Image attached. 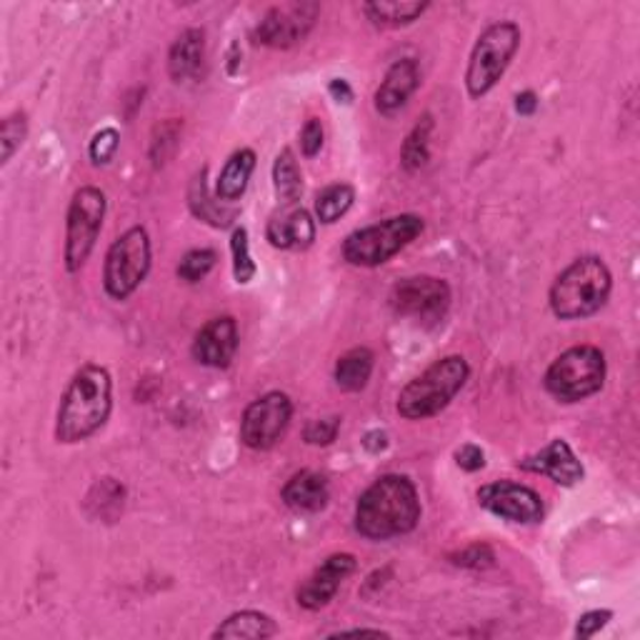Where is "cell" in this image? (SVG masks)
Instances as JSON below:
<instances>
[{"mask_svg": "<svg viewBox=\"0 0 640 640\" xmlns=\"http://www.w3.org/2000/svg\"><path fill=\"white\" fill-rule=\"evenodd\" d=\"M205 58V33L201 28H188L178 36L168 54V73L176 83L190 81L201 71Z\"/></svg>", "mask_w": 640, "mask_h": 640, "instance_id": "cell-20", "label": "cell"}, {"mask_svg": "<svg viewBox=\"0 0 640 640\" xmlns=\"http://www.w3.org/2000/svg\"><path fill=\"white\" fill-rule=\"evenodd\" d=\"M613 275L601 258L585 256L570 263L550 285V310L560 320H583L608 303Z\"/></svg>", "mask_w": 640, "mask_h": 640, "instance_id": "cell-3", "label": "cell"}, {"mask_svg": "<svg viewBox=\"0 0 640 640\" xmlns=\"http://www.w3.org/2000/svg\"><path fill=\"white\" fill-rule=\"evenodd\" d=\"M430 8V3H408V0H374V3L363 5V13L368 21L380 28H401V25H411L420 19Z\"/></svg>", "mask_w": 640, "mask_h": 640, "instance_id": "cell-24", "label": "cell"}, {"mask_svg": "<svg viewBox=\"0 0 640 640\" xmlns=\"http://www.w3.org/2000/svg\"><path fill=\"white\" fill-rule=\"evenodd\" d=\"M420 71L415 58H401L388 68V73L376 91V110L380 116H395L398 110L405 108L411 95L418 91Z\"/></svg>", "mask_w": 640, "mask_h": 640, "instance_id": "cell-17", "label": "cell"}, {"mask_svg": "<svg viewBox=\"0 0 640 640\" xmlns=\"http://www.w3.org/2000/svg\"><path fill=\"white\" fill-rule=\"evenodd\" d=\"M535 108H538V95H535L533 91H525L515 98V110L521 116H533Z\"/></svg>", "mask_w": 640, "mask_h": 640, "instance_id": "cell-40", "label": "cell"}, {"mask_svg": "<svg viewBox=\"0 0 640 640\" xmlns=\"http://www.w3.org/2000/svg\"><path fill=\"white\" fill-rule=\"evenodd\" d=\"M518 46H521V28L513 21L493 23L481 33L469 60V73H465L471 98H483L496 88L510 60L518 54Z\"/></svg>", "mask_w": 640, "mask_h": 640, "instance_id": "cell-6", "label": "cell"}, {"mask_svg": "<svg viewBox=\"0 0 640 640\" xmlns=\"http://www.w3.org/2000/svg\"><path fill=\"white\" fill-rule=\"evenodd\" d=\"M471 376V366L463 356H446L413 378L398 395V413L405 420H426L451 405L453 398L463 391Z\"/></svg>", "mask_w": 640, "mask_h": 640, "instance_id": "cell-4", "label": "cell"}, {"mask_svg": "<svg viewBox=\"0 0 640 640\" xmlns=\"http://www.w3.org/2000/svg\"><path fill=\"white\" fill-rule=\"evenodd\" d=\"M353 201H356V190L348 183H335L328 186L325 190H320L316 198V215L320 223L331 226V223L341 221L345 213L351 211Z\"/></svg>", "mask_w": 640, "mask_h": 640, "instance_id": "cell-28", "label": "cell"}, {"mask_svg": "<svg viewBox=\"0 0 640 640\" xmlns=\"http://www.w3.org/2000/svg\"><path fill=\"white\" fill-rule=\"evenodd\" d=\"M356 570V558L351 553H335V556L325 558L306 581L300 583L296 598L298 605L306 611H320L335 598L341 591V583Z\"/></svg>", "mask_w": 640, "mask_h": 640, "instance_id": "cell-14", "label": "cell"}, {"mask_svg": "<svg viewBox=\"0 0 640 640\" xmlns=\"http://www.w3.org/2000/svg\"><path fill=\"white\" fill-rule=\"evenodd\" d=\"M256 170V153L250 149H240L230 155L223 166L218 180H215V198L233 203L246 193L248 180Z\"/></svg>", "mask_w": 640, "mask_h": 640, "instance_id": "cell-22", "label": "cell"}, {"mask_svg": "<svg viewBox=\"0 0 640 640\" xmlns=\"http://www.w3.org/2000/svg\"><path fill=\"white\" fill-rule=\"evenodd\" d=\"M320 15L318 3H283L273 5L261 23L256 25L253 38L265 48L288 50L308 38Z\"/></svg>", "mask_w": 640, "mask_h": 640, "instance_id": "cell-12", "label": "cell"}, {"mask_svg": "<svg viewBox=\"0 0 640 640\" xmlns=\"http://www.w3.org/2000/svg\"><path fill=\"white\" fill-rule=\"evenodd\" d=\"M106 193L95 186H83L75 190L66 218V268L68 273H78L88 261L95 240L100 236L103 218H106Z\"/></svg>", "mask_w": 640, "mask_h": 640, "instance_id": "cell-9", "label": "cell"}, {"mask_svg": "<svg viewBox=\"0 0 640 640\" xmlns=\"http://www.w3.org/2000/svg\"><path fill=\"white\" fill-rule=\"evenodd\" d=\"M613 618L611 611H588L583 613L581 618H578V626H576V636L578 638H593L598 630H603L608 626V620Z\"/></svg>", "mask_w": 640, "mask_h": 640, "instance_id": "cell-37", "label": "cell"}, {"mask_svg": "<svg viewBox=\"0 0 640 640\" xmlns=\"http://www.w3.org/2000/svg\"><path fill=\"white\" fill-rule=\"evenodd\" d=\"M374 351L363 348V345L360 348H351L348 353H343L339 363H335V383H339V388L345 393H358L368 386L370 376H374Z\"/></svg>", "mask_w": 640, "mask_h": 640, "instance_id": "cell-23", "label": "cell"}, {"mask_svg": "<svg viewBox=\"0 0 640 640\" xmlns=\"http://www.w3.org/2000/svg\"><path fill=\"white\" fill-rule=\"evenodd\" d=\"M180 128L183 123L176 118L166 120V123L155 126L153 131V141H151V161L155 168H161L163 163L170 158V153L178 149V138H180Z\"/></svg>", "mask_w": 640, "mask_h": 640, "instance_id": "cell-30", "label": "cell"}, {"mask_svg": "<svg viewBox=\"0 0 640 640\" xmlns=\"http://www.w3.org/2000/svg\"><path fill=\"white\" fill-rule=\"evenodd\" d=\"M335 636H386V638H388V633H383V630H376V628H353V630H341V633H335Z\"/></svg>", "mask_w": 640, "mask_h": 640, "instance_id": "cell-42", "label": "cell"}, {"mask_svg": "<svg viewBox=\"0 0 640 640\" xmlns=\"http://www.w3.org/2000/svg\"><path fill=\"white\" fill-rule=\"evenodd\" d=\"M151 271V238L143 226L128 228L114 240L103 265V288L114 300L131 298Z\"/></svg>", "mask_w": 640, "mask_h": 640, "instance_id": "cell-8", "label": "cell"}, {"mask_svg": "<svg viewBox=\"0 0 640 640\" xmlns=\"http://www.w3.org/2000/svg\"><path fill=\"white\" fill-rule=\"evenodd\" d=\"M423 228H426V223H423L420 215H393V218L376 223V226L353 230L343 240V258L351 265L360 268L383 265L393 256L401 253L405 246H411L420 236Z\"/></svg>", "mask_w": 640, "mask_h": 640, "instance_id": "cell-5", "label": "cell"}, {"mask_svg": "<svg viewBox=\"0 0 640 640\" xmlns=\"http://www.w3.org/2000/svg\"><path fill=\"white\" fill-rule=\"evenodd\" d=\"M518 465H521L523 471L548 475L553 483H558V486H566V488L578 486L585 475L583 463L578 461L573 448H570L568 440L564 438H553L541 453L528 455L525 461H521Z\"/></svg>", "mask_w": 640, "mask_h": 640, "instance_id": "cell-16", "label": "cell"}, {"mask_svg": "<svg viewBox=\"0 0 640 640\" xmlns=\"http://www.w3.org/2000/svg\"><path fill=\"white\" fill-rule=\"evenodd\" d=\"M120 145V135L116 128H103L93 135V141L88 145V155L95 166H108L110 161H114V155Z\"/></svg>", "mask_w": 640, "mask_h": 640, "instance_id": "cell-33", "label": "cell"}, {"mask_svg": "<svg viewBox=\"0 0 640 640\" xmlns=\"http://www.w3.org/2000/svg\"><path fill=\"white\" fill-rule=\"evenodd\" d=\"M25 135H28V120H25V114H13L3 120V126H0V163H11V158L15 155V151L21 149Z\"/></svg>", "mask_w": 640, "mask_h": 640, "instance_id": "cell-32", "label": "cell"}, {"mask_svg": "<svg viewBox=\"0 0 640 640\" xmlns=\"http://www.w3.org/2000/svg\"><path fill=\"white\" fill-rule=\"evenodd\" d=\"M291 418V398L281 391L265 393L246 408L244 420H240V440H244L250 451H271L285 436Z\"/></svg>", "mask_w": 640, "mask_h": 640, "instance_id": "cell-11", "label": "cell"}, {"mask_svg": "<svg viewBox=\"0 0 640 640\" xmlns=\"http://www.w3.org/2000/svg\"><path fill=\"white\" fill-rule=\"evenodd\" d=\"M265 238L273 248L281 250H306L316 240V221L303 208L288 205L281 215L268 223Z\"/></svg>", "mask_w": 640, "mask_h": 640, "instance_id": "cell-18", "label": "cell"}, {"mask_svg": "<svg viewBox=\"0 0 640 640\" xmlns=\"http://www.w3.org/2000/svg\"><path fill=\"white\" fill-rule=\"evenodd\" d=\"M126 503V488L123 483L116 478H100L91 488L88 498H85V508L91 510L93 518H100V521H116L118 513H123Z\"/></svg>", "mask_w": 640, "mask_h": 640, "instance_id": "cell-25", "label": "cell"}, {"mask_svg": "<svg viewBox=\"0 0 640 640\" xmlns=\"http://www.w3.org/2000/svg\"><path fill=\"white\" fill-rule=\"evenodd\" d=\"M114 411V380L103 366L88 363L73 376L58 405L56 440L81 443L106 426Z\"/></svg>", "mask_w": 640, "mask_h": 640, "instance_id": "cell-2", "label": "cell"}, {"mask_svg": "<svg viewBox=\"0 0 640 640\" xmlns=\"http://www.w3.org/2000/svg\"><path fill=\"white\" fill-rule=\"evenodd\" d=\"M215 261H218V256H215V250H211V248L188 250V253L183 256V261L178 263V278L186 281V283L203 281L205 275L215 268Z\"/></svg>", "mask_w": 640, "mask_h": 640, "instance_id": "cell-31", "label": "cell"}, {"mask_svg": "<svg viewBox=\"0 0 640 640\" xmlns=\"http://www.w3.org/2000/svg\"><path fill=\"white\" fill-rule=\"evenodd\" d=\"M451 285L443 278L413 275V278H403L393 285L388 303H391L395 316L436 325L438 320L446 318L448 308H451Z\"/></svg>", "mask_w": 640, "mask_h": 640, "instance_id": "cell-10", "label": "cell"}, {"mask_svg": "<svg viewBox=\"0 0 640 640\" xmlns=\"http://www.w3.org/2000/svg\"><path fill=\"white\" fill-rule=\"evenodd\" d=\"M328 91H331V95L339 103H353V88L348 85V81H343V78H335V81H331V85H328Z\"/></svg>", "mask_w": 640, "mask_h": 640, "instance_id": "cell-39", "label": "cell"}, {"mask_svg": "<svg viewBox=\"0 0 640 640\" xmlns=\"http://www.w3.org/2000/svg\"><path fill=\"white\" fill-rule=\"evenodd\" d=\"M455 463L461 465L465 473H475L486 465V453L481 451V446L475 443H465L455 451Z\"/></svg>", "mask_w": 640, "mask_h": 640, "instance_id": "cell-38", "label": "cell"}, {"mask_svg": "<svg viewBox=\"0 0 640 640\" xmlns=\"http://www.w3.org/2000/svg\"><path fill=\"white\" fill-rule=\"evenodd\" d=\"M230 250H233V278L238 285H248L256 275V263L250 258V244H248V230L236 228L230 236Z\"/></svg>", "mask_w": 640, "mask_h": 640, "instance_id": "cell-29", "label": "cell"}, {"mask_svg": "<svg viewBox=\"0 0 640 640\" xmlns=\"http://www.w3.org/2000/svg\"><path fill=\"white\" fill-rule=\"evenodd\" d=\"M283 503L296 513H320L331 500L325 475L316 471H300L285 483L281 490Z\"/></svg>", "mask_w": 640, "mask_h": 640, "instance_id": "cell-19", "label": "cell"}, {"mask_svg": "<svg viewBox=\"0 0 640 640\" xmlns=\"http://www.w3.org/2000/svg\"><path fill=\"white\" fill-rule=\"evenodd\" d=\"M455 566L471 568V570H486L496 564V553L488 546V543H473V546L458 550L451 556Z\"/></svg>", "mask_w": 640, "mask_h": 640, "instance_id": "cell-34", "label": "cell"}, {"mask_svg": "<svg viewBox=\"0 0 640 640\" xmlns=\"http://www.w3.org/2000/svg\"><path fill=\"white\" fill-rule=\"evenodd\" d=\"M478 503L508 523L531 525L543 521V500L538 493L513 481H496L478 490Z\"/></svg>", "mask_w": 640, "mask_h": 640, "instance_id": "cell-13", "label": "cell"}, {"mask_svg": "<svg viewBox=\"0 0 640 640\" xmlns=\"http://www.w3.org/2000/svg\"><path fill=\"white\" fill-rule=\"evenodd\" d=\"M278 633V626L271 616L261 611H240L233 613L218 628L213 630L215 640H265Z\"/></svg>", "mask_w": 640, "mask_h": 640, "instance_id": "cell-21", "label": "cell"}, {"mask_svg": "<svg viewBox=\"0 0 640 640\" xmlns=\"http://www.w3.org/2000/svg\"><path fill=\"white\" fill-rule=\"evenodd\" d=\"M341 430V418L339 415H331V418H318L310 420L306 430H303V440L308 446H331L335 438H339Z\"/></svg>", "mask_w": 640, "mask_h": 640, "instance_id": "cell-35", "label": "cell"}, {"mask_svg": "<svg viewBox=\"0 0 640 640\" xmlns=\"http://www.w3.org/2000/svg\"><path fill=\"white\" fill-rule=\"evenodd\" d=\"M323 149V123L318 118H308L300 131V151L306 158H316Z\"/></svg>", "mask_w": 640, "mask_h": 640, "instance_id": "cell-36", "label": "cell"}, {"mask_svg": "<svg viewBox=\"0 0 640 640\" xmlns=\"http://www.w3.org/2000/svg\"><path fill=\"white\" fill-rule=\"evenodd\" d=\"M273 186L283 205H296L303 193V176L291 149H283L273 163Z\"/></svg>", "mask_w": 640, "mask_h": 640, "instance_id": "cell-26", "label": "cell"}, {"mask_svg": "<svg viewBox=\"0 0 640 640\" xmlns=\"http://www.w3.org/2000/svg\"><path fill=\"white\" fill-rule=\"evenodd\" d=\"M418 521L420 498L408 475H380L356 503V531L368 541L401 538L415 531Z\"/></svg>", "mask_w": 640, "mask_h": 640, "instance_id": "cell-1", "label": "cell"}, {"mask_svg": "<svg viewBox=\"0 0 640 640\" xmlns=\"http://www.w3.org/2000/svg\"><path fill=\"white\" fill-rule=\"evenodd\" d=\"M363 446H366V451L370 453H380L386 451L388 436L383 434V430H370V434H366V438H363Z\"/></svg>", "mask_w": 640, "mask_h": 640, "instance_id": "cell-41", "label": "cell"}, {"mask_svg": "<svg viewBox=\"0 0 640 640\" xmlns=\"http://www.w3.org/2000/svg\"><path fill=\"white\" fill-rule=\"evenodd\" d=\"M434 116L426 114L418 123L413 126V131L408 133V138L403 141V151H401V166L415 173L426 166L428 158H430V133H434Z\"/></svg>", "mask_w": 640, "mask_h": 640, "instance_id": "cell-27", "label": "cell"}, {"mask_svg": "<svg viewBox=\"0 0 640 640\" xmlns=\"http://www.w3.org/2000/svg\"><path fill=\"white\" fill-rule=\"evenodd\" d=\"M605 356L595 345H573L550 363L546 388L560 403H578L595 395L605 383Z\"/></svg>", "mask_w": 640, "mask_h": 640, "instance_id": "cell-7", "label": "cell"}, {"mask_svg": "<svg viewBox=\"0 0 640 640\" xmlns=\"http://www.w3.org/2000/svg\"><path fill=\"white\" fill-rule=\"evenodd\" d=\"M238 323L236 318L221 316L208 320V323L198 331L193 341V358L205 368H228L238 351Z\"/></svg>", "mask_w": 640, "mask_h": 640, "instance_id": "cell-15", "label": "cell"}]
</instances>
